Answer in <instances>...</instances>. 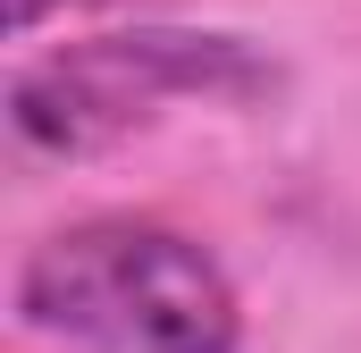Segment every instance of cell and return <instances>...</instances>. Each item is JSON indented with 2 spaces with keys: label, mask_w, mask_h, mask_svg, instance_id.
<instances>
[{
  "label": "cell",
  "mask_w": 361,
  "mask_h": 353,
  "mask_svg": "<svg viewBox=\"0 0 361 353\" xmlns=\"http://www.w3.org/2000/svg\"><path fill=\"white\" fill-rule=\"evenodd\" d=\"M17 320L92 353H235L244 303L210 244L160 219H76L17 269Z\"/></svg>",
  "instance_id": "1"
},
{
  "label": "cell",
  "mask_w": 361,
  "mask_h": 353,
  "mask_svg": "<svg viewBox=\"0 0 361 353\" xmlns=\"http://www.w3.org/2000/svg\"><path fill=\"white\" fill-rule=\"evenodd\" d=\"M261 85H269V68L244 42L143 25V34H92V42L34 59L8 85V126L34 152H92V143L160 118V101H193V92L202 101H244Z\"/></svg>",
  "instance_id": "2"
},
{
  "label": "cell",
  "mask_w": 361,
  "mask_h": 353,
  "mask_svg": "<svg viewBox=\"0 0 361 353\" xmlns=\"http://www.w3.org/2000/svg\"><path fill=\"white\" fill-rule=\"evenodd\" d=\"M42 8H51V0H8V25L25 34V25H42Z\"/></svg>",
  "instance_id": "3"
}]
</instances>
